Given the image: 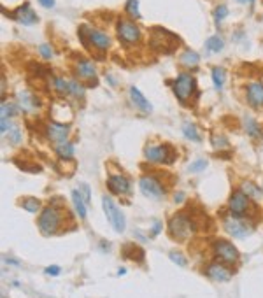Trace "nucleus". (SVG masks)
Returning a JSON list of instances; mask_svg holds the SVG:
<instances>
[{
  "instance_id": "1",
  "label": "nucleus",
  "mask_w": 263,
  "mask_h": 298,
  "mask_svg": "<svg viewBox=\"0 0 263 298\" xmlns=\"http://www.w3.org/2000/svg\"><path fill=\"white\" fill-rule=\"evenodd\" d=\"M197 232V223L188 212H177L169 221V234L175 240H188Z\"/></svg>"
},
{
  "instance_id": "2",
  "label": "nucleus",
  "mask_w": 263,
  "mask_h": 298,
  "mask_svg": "<svg viewBox=\"0 0 263 298\" xmlns=\"http://www.w3.org/2000/svg\"><path fill=\"white\" fill-rule=\"evenodd\" d=\"M62 223H63V212L58 205H48V207H44L39 219H37V227H39L41 234L46 237L55 235L62 228Z\"/></svg>"
},
{
  "instance_id": "3",
  "label": "nucleus",
  "mask_w": 263,
  "mask_h": 298,
  "mask_svg": "<svg viewBox=\"0 0 263 298\" xmlns=\"http://www.w3.org/2000/svg\"><path fill=\"white\" fill-rule=\"evenodd\" d=\"M177 44H179L177 35H174L169 30L160 28V26L149 30V46L156 53H165V55H169V53H172L174 49L177 48Z\"/></svg>"
},
{
  "instance_id": "4",
  "label": "nucleus",
  "mask_w": 263,
  "mask_h": 298,
  "mask_svg": "<svg viewBox=\"0 0 263 298\" xmlns=\"http://www.w3.org/2000/svg\"><path fill=\"white\" fill-rule=\"evenodd\" d=\"M79 37H81V43L90 48L93 46L95 49H100V51H105V49L110 48V37L102 30L91 28L88 25H81L79 26Z\"/></svg>"
},
{
  "instance_id": "5",
  "label": "nucleus",
  "mask_w": 263,
  "mask_h": 298,
  "mask_svg": "<svg viewBox=\"0 0 263 298\" xmlns=\"http://www.w3.org/2000/svg\"><path fill=\"white\" fill-rule=\"evenodd\" d=\"M116 32L121 43L127 46H135L142 41V32L137 26V23H133V20H123L121 18L116 25Z\"/></svg>"
},
{
  "instance_id": "6",
  "label": "nucleus",
  "mask_w": 263,
  "mask_h": 298,
  "mask_svg": "<svg viewBox=\"0 0 263 298\" xmlns=\"http://www.w3.org/2000/svg\"><path fill=\"white\" fill-rule=\"evenodd\" d=\"M102 207H104L105 217H107L110 227L114 228V232L123 234L125 227H127V223H125V216H123V212L118 209V205L112 202V198L107 197V195H104V197H102Z\"/></svg>"
},
{
  "instance_id": "7",
  "label": "nucleus",
  "mask_w": 263,
  "mask_h": 298,
  "mask_svg": "<svg viewBox=\"0 0 263 298\" xmlns=\"http://www.w3.org/2000/svg\"><path fill=\"white\" fill-rule=\"evenodd\" d=\"M223 227L227 234H230L235 239H246V237L253 234V227L247 221H244L241 216H235V214L223 217Z\"/></svg>"
},
{
  "instance_id": "8",
  "label": "nucleus",
  "mask_w": 263,
  "mask_h": 298,
  "mask_svg": "<svg viewBox=\"0 0 263 298\" xmlns=\"http://www.w3.org/2000/svg\"><path fill=\"white\" fill-rule=\"evenodd\" d=\"M175 97L181 102H186L192 98L193 91H195V78L188 72H181V74L175 78L174 86H172Z\"/></svg>"
},
{
  "instance_id": "9",
  "label": "nucleus",
  "mask_w": 263,
  "mask_h": 298,
  "mask_svg": "<svg viewBox=\"0 0 263 298\" xmlns=\"http://www.w3.org/2000/svg\"><path fill=\"white\" fill-rule=\"evenodd\" d=\"M74 74L79 78V81H88L90 86H97V68H95L93 62L86 58H78L72 65Z\"/></svg>"
},
{
  "instance_id": "10",
  "label": "nucleus",
  "mask_w": 263,
  "mask_h": 298,
  "mask_svg": "<svg viewBox=\"0 0 263 298\" xmlns=\"http://www.w3.org/2000/svg\"><path fill=\"white\" fill-rule=\"evenodd\" d=\"M212 251H214V254L224 263H237L239 258H241L237 247H235L232 242H228V240H224V239L216 240V242L212 244Z\"/></svg>"
},
{
  "instance_id": "11",
  "label": "nucleus",
  "mask_w": 263,
  "mask_h": 298,
  "mask_svg": "<svg viewBox=\"0 0 263 298\" xmlns=\"http://www.w3.org/2000/svg\"><path fill=\"white\" fill-rule=\"evenodd\" d=\"M144 158L151 163H172V149L165 144H158V146H147L144 149Z\"/></svg>"
},
{
  "instance_id": "12",
  "label": "nucleus",
  "mask_w": 263,
  "mask_h": 298,
  "mask_svg": "<svg viewBox=\"0 0 263 298\" xmlns=\"http://www.w3.org/2000/svg\"><path fill=\"white\" fill-rule=\"evenodd\" d=\"M139 188L147 198H153V200H158V198H162L165 195V188H163L162 182L155 175H142L139 179Z\"/></svg>"
},
{
  "instance_id": "13",
  "label": "nucleus",
  "mask_w": 263,
  "mask_h": 298,
  "mask_svg": "<svg viewBox=\"0 0 263 298\" xmlns=\"http://www.w3.org/2000/svg\"><path fill=\"white\" fill-rule=\"evenodd\" d=\"M68 133H70L68 125L56 123V121H49V123L46 125V137H48V140H51V142H55V144L67 142Z\"/></svg>"
},
{
  "instance_id": "14",
  "label": "nucleus",
  "mask_w": 263,
  "mask_h": 298,
  "mask_svg": "<svg viewBox=\"0 0 263 298\" xmlns=\"http://www.w3.org/2000/svg\"><path fill=\"white\" fill-rule=\"evenodd\" d=\"M16 102H18V107H20L23 113H26V114H35V113H39V109H41L39 98H37L33 93H30V91H26V90L18 91Z\"/></svg>"
},
{
  "instance_id": "15",
  "label": "nucleus",
  "mask_w": 263,
  "mask_h": 298,
  "mask_svg": "<svg viewBox=\"0 0 263 298\" xmlns=\"http://www.w3.org/2000/svg\"><path fill=\"white\" fill-rule=\"evenodd\" d=\"M251 204H249V197H247L246 193H242L241 190H237V192L232 193L230 200H228V211L232 214H235V216H242V214H246L249 211Z\"/></svg>"
},
{
  "instance_id": "16",
  "label": "nucleus",
  "mask_w": 263,
  "mask_h": 298,
  "mask_svg": "<svg viewBox=\"0 0 263 298\" xmlns=\"http://www.w3.org/2000/svg\"><path fill=\"white\" fill-rule=\"evenodd\" d=\"M9 18H13L14 21L21 23V25H25V26H32V25H35V23L39 21L35 11L30 7L28 2H25L23 6L18 7V9H14V13L11 14Z\"/></svg>"
},
{
  "instance_id": "17",
  "label": "nucleus",
  "mask_w": 263,
  "mask_h": 298,
  "mask_svg": "<svg viewBox=\"0 0 263 298\" xmlns=\"http://www.w3.org/2000/svg\"><path fill=\"white\" fill-rule=\"evenodd\" d=\"M107 190L112 195H127L130 193V181L125 175L114 174L107 177Z\"/></svg>"
},
{
  "instance_id": "18",
  "label": "nucleus",
  "mask_w": 263,
  "mask_h": 298,
  "mask_svg": "<svg viewBox=\"0 0 263 298\" xmlns=\"http://www.w3.org/2000/svg\"><path fill=\"white\" fill-rule=\"evenodd\" d=\"M205 276L216 282H227L232 279V272L223 265V263H211L205 269Z\"/></svg>"
},
{
  "instance_id": "19",
  "label": "nucleus",
  "mask_w": 263,
  "mask_h": 298,
  "mask_svg": "<svg viewBox=\"0 0 263 298\" xmlns=\"http://www.w3.org/2000/svg\"><path fill=\"white\" fill-rule=\"evenodd\" d=\"M246 97H247V102L253 107H256V109L263 107V85L261 83H251V85H247Z\"/></svg>"
},
{
  "instance_id": "20",
  "label": "nucleus",
  "mask_w": 263,
  "mask_h": 298,
  "mask_svg": "<svg viewBox=\"0 0 263 298\" xmlns=\"http://www.w3.org/2000/svg\"><path fill=\"white\" fill-rule=\"evenodd\" d=\"M128 93H130V102H132V105L135 107V109L142 110V113H146V114H149L151 110H153V105H151V102L147 100V98L144 97V95L140 93V91L137 90L135 86H132L130 90H128Z\"/></svg>"
},
{
  "instance_id": "21",
  "label": "nucleus",
  "mask_w": 263,
  "mask_h": 298,
  "mask_svg": "<svg viewBox=\"0 0 263 298\" xmlns=\"http://www.w3.org/2000/svg\"><path fill=\"white\" fill-rule=\"evenodd\" d=\"M123 258L125 259H133V262H144V249L135 244H125L123 247Z\"/></svg>"
},
{
  "instance_id": "22",
  "label": "nucleus",
  "mask_w": 263,
  "mask_h": 298,
  "mask_svg": "<svg viewBox=\"0 0 263 298\" xmlns=\"http://www.w3.org/2000/svg\"><path fill=\"white\" fill-rule=\"evenodd\" d=\"M179 63L186 68H197L198 63H200V55L197 51H193V49H188V51H184L179 56Z\"/></svg>"
},
{
  "instance_id": "23",
  "label": "nucleus",
  "mask_w": 263,
  "mask_h": 298,
  "mask_svg": "<svg viewBox=\"0 0 263 298\" xmlns=\"http://www.w3.org/2000/svg\"><path fill=\"white\" fill-rule=\"evenodd\" d=\"M241 192H242V193H246L249 198H254V200H260L263 190L256 184V182H253V181H249V179H246V181H242V182H241Z\"/></svg>"
},
{
  "instance_id": "24",
  "label": "nucleus",
  "mask_w": 263,
  "mask_h": 298,
  "mask_svg": "<svg viewBox=\"0 0 263 298\" xmlns=\"http://www.w3.org/2000/svg\"><path fill=\"white\" fill-rule=\"evenodd\" d=\"M72 202H74V209H76V212L79 214V217H81V219H86V214H88L86 202L83 200L79 190H74V192H72Z\"/></svg>"
},
{
  "instance_id": "25",
  "label": "nucleus",
  "mask_w": 263,
  "mask_h": 298,
  "mask_svg": "<svg viewBox=\"0 0 263 298\" xmlns=\"http://www.w3.org/2000/svg\"><path fill=\"white\" fill-rule=\"evenodd\" d=\"M182 133H184L186 139L193 140V142H200L202 140L200 133H198L197 127L192 123V121H184V123H182Z\"/></svg>"
},
{
  "instance_id": "26",
  "label": "nucleus",
  "mask_w": 263,
  "mask_h": 298,
  "mask_svg": "<svg viewBox=\"0 0 263 298\" xmlns=\"http://www.w3.org/2000/svg\"><path fill=\"white\" fill-rule=\"evenodd\" d=\"M85 85H83L79 79H68V95L76 98H83L85 97Z\"/></svg>"
},
{
  "instance_id": "27",
  "label": "nucleus",
  "mask_w": 263,
  "mask_h": 298,
  "mask_svg": "<svg viewBox=\"0 0 263 298\" xmlns=\"http://www.w3.org/2000/svg\"><path fill=\"white\" fill-rule=\"evenodd\" d=\"M211 78H212V85H214L216 90H221L224 85V79H227V72H224L223 67H214L211 70Z\"/></svg>"
},
{
  "instance_id": "28",
  "label": "nucleus",
  "mask_w": 263,
  "mask_h": 298,
  "mask_svg": "<svg viewBox=\"0 0 263 298\" xmlns=\"http://www.w3.org/2000/svg\"><path fill=\"white\" fill-rule=\"evenodd\" d=\"M244 130H246L247 135H251L253 139L261 135V127L253 120V118H246V120H244Z\"/></svg>"
},
{
  "instance_id": "29",
  "label": "nucleus",
  "mask_w": 263,
  "mask_h": 298,
  "mask_svg": "<svg viewBox=\"0 0 263 298\" xmlns=\"http://www.w3.org/2000/svg\"><path fill=\"white\" fill-rule=\"evenodd\" d=\"M223 48H224V41L218 35H212L205 41V49H207L209 53H219V51H223Z\"/></svg>"
},
{
  "instance_id": "30",
  "label": "nucleus",
  "mask_w": 263,
  "mask_h": 298,
  "mask_svg": "<svg viewBox=\"0 0 263 298\" xmlns=\"http://www.w3.org/2000/svg\"><path fill=\"white\" fill-rule=\"evenodd\" d=\"M55 151H56V155L60 156V158H72L74 156V144L72 142H62V144H56V147H55Z\"/></svg>"
},
{
  "instance_id": "31",
  "label": "nucleus",
  "mask_w": 263,
  "mask_h": 298,
  "mask_svg": "<svg viewBox=\"0 0 263 298\" xmlns=\"http://www.w3.org/2000/svg\"><path fill=\"white\" fill-rule=\"evenodd\" d=\"M21 207L28 212H37L41 209V200L39 198H33V197H25L20 200Z\"/></svg>"
},
{
  "instance_id": "32",
  "label": "nucleus",
  "mask_w": 263,
  "mask_h": 298,
  "mask_svg": "<svg viewBox=\"0 0 263 298\" xmlns=\"http://www.w3.org/2000/svg\"><path fill=\"white\" fill-rule=\"evenodd\" d=\"M58 170L60 174L63 175H72L76 172V162L72 158H60V163H58Z\"/></svg>"
},
{
  "instance_id": "33",
  "label": "nucleus",
  "mask_w": 263,
  "mask_h": 298,
  "mask_svg": "<svg viewBox=\"0 0 263 298\" xmlns=\"http://www.w3.org/2000/svg\"><path fill=\"white\" fill-rule=\"evenodd\" d=\"M125 11L132 20H139L140 18V11H139V0H127L125 4Z\"/></svg>"
},
{
  "instance_id": "34",
  "label": "nucleus",
  "mask_w": 263,
  "mask_h": 298,
  "mask_svg": "<svg viewBox=\"0 0 263 298\" xmlns=\"http://www.w3.org/2000/svg\"><path fill=\"white\" fill-rule=\"evenodd\" d=\"M53 86L60 95H68V79L63 78H55L53 79Z\"/></svg>"
},
{
  "instance_id": "35",
  "label": "nucleus",
  "mask_w": 263,
  "mask_h": 298,
  "mask_svg": "<svg viewBox=\"0 0 263 298\" xmlns=\"http://www.w3.org/2000/svg\"><path fill=\"white\" fill-rule=\"evenodd\" d=\"M6 137H7V140L13 144V146H18V144L21 142V132H20V128H18V127L11 128L9 132H7Z\"/></svg>"
},
{
  "instance_id": "36",
  "label": "nucleus",
  "mask_w": 263,
  "mask_h": 298,
  "mask_svg": "<svg viewBox=\"0 0 263 298\" xmlns=\"http://www.w3.org/2000/svg\"><path fill=\"white\" fill-rule=\"evenodd\" d=\"M169 258L172 259L175 265H179V267H186V263H188L186 256H184V254H181L179 251H170V253H169Z\"/></svg>"
},
{
  "instance_id": "37",
  "label": "nucleus",
  "mask_w": 263,
  "mask_h": 298,
  "mask_svg": "<svg viewBox=\"0 0 263 298\" xmlns=\"http://www.w3.org/2000/svg\"><path fill=\"white\" fill-rule=\"evenodd\" d=\"M16 114V109H14L13 104H6V102H2V107H0V116L2 118H7L9 120L11 116H14Z\"/></svg>"
},
{
  "instance_id": "38",
  "label": "nucleus",
  "mask_w": 263,
  "mask_h": 298,
  "mask_svg": "<svg viewBox=\"0 0 263 298\" xmlns=\"http://www.w3.org/2000/svg\"><path fill=\"white\" fill-rule=\"evenodd\" d=\"M212 16H214V21L216 23H221L224 20V18L228 16V7L227 6H218L214 9V14H212Z\"/></svg>"
},
{
  "instance_id": "39",
  "label": "nucleus",
  "mask_w": 263,
  "mask_h": 298,
  "mask_svg": "<svg viewBox=\"0 0 263 298\" xmlns=\"http://www.w3.org/2000/svg\"><path fill=\"white\" fill-rule=\"evenodd\" d=\"M205 169H207V160H204V158L195 160V162H193L192 165L188 167L190 172H202V170H205Z\"/></svg>"
},
{
  "instance_id": "40",
  "label": "nucleus",
  "mask_w": 263,
  "mask_h": 298,
  "mask_svg": "<svg viewBox=\"0 0 263 298\" xmlns=\"http://www.w3.org/2000/svg\"><path fill=\"white\" fill-rule=\"evenodd\" d=\"M39 53H41V56H43L44 60H51L53 58V48L49 44H41L39 46Z\"/></svg>"
},
{
  "instance_id": "41",
  "label": "nucleus",
  "mask_w": 263,
  "mask_h": 298,
  "mask_svg": "<svg viewBox=\"0 0 263 298\" xmlns=\"http://www.w3.org/2000/svg\"><path fill=\"white\" fill-rule=\"evenodd\" d=\"M212 146H214L216 149H223L228 146V140L221 135H212Z\"/></svg>"
},
{
  "instance_id": "42",
  "label": "nucleus",
  "mask_w": 263,
  "mask_h": 298,
  "mask_svg": "<svg viewBox=\"0 0 263 298\" xmlns=\"http://www.w3.org/2000/svg\"><path fill=\"white\" fill-rule=\"evenodd\" d=\"M11 128H13L11 121L7 120V118H2V120H0V132H2V135H6V133L9 132Z\"/></svg>"
},
{
  "instance_id": "43",
  "label": "nucleus",
  "mask_w": 263,
  "mask_h": 298,
  "mask_svg": "<svg viewBox=\"0 0 263 298\" xmlns=\"http://www.w3.org/2000/svg\"><path fill=\"white\" fill-rule=\"evenodd\" d=\"M44 274H48V276H58V274H60V267L58 265L48 267V269L44 270Z\"/></svg>"
},
{
  "instance_id": "44",
  "label": "nucleus",
  "mask_w": 263,
  "mask_h": 298,
  "mask_svg": "<svg viewBox=\"0 0 263 298\" xmlns=\"http://www.w3.org/2000/svg\"><path fill=\"white\" fill-rule=\"evenodd\" d=\"M81 190H83V197H85V202L86 204H90V188H88V184H85V182H83L81 184Z\"/></svg>"
},
{
  "instance_id": "45",
  "label": "nucleus",
  "mask_w": 263,
  "mask_h": 298,
  "mask_svg": "<svg viewBox=\"0 0 263 298\" xmlns=\"http://www.w3.org/2000/svg\"><path fill=\"white\" fill-rule=\"evenodd\" d=\"M160 232H162V221L156 219V221H155V225H153V232H151V235L156 237V235L160 234Z\"/></svg>"
},
{
  "instance_id": "46",
  "label": "nucleus",
  "mask_w": 263,
  "mask_h": 298,
  "mask_svg": "<svg viewBox=\"0 0 263 298\" xmlns=\"http://www.w3.org/2000/svg\"><path fill=\"white\" fill-rule=\"evenodd\" d=\"M37 2L43 7H46V9H53L55 7V0H37Z\"/></svg>"
},
{
  "instance_id": "47",
  "label": "nucleus",
  "mask_w": 263,
  "mask_h": 298,
  "mask_svg": "<svg viewBox=\"0 0 263 298\" xmlns=\"http://www.w3.org/2000/svg\"><path fill=\"white\" fill-rule=\"evenodd\" d=\"M182 200H184V193H182V192H177L174 195V202H175V204H181Z\"/></svg>"
},
{
  "instance_id": "48",
  "label": "nucleus",
  "mask_w": 263,
  "mask_h": 298,
  "mask_svg": "<svg viewBox=\"0 0 263 298\" xmlns=\"http://www.w3.org/2000/svg\"><path fill=\"white\" fill-rule=\"evenodd\" d=\"M239 4H242V6H251V4H254V0H237Z\"/></svg>"
}]
</instances>
